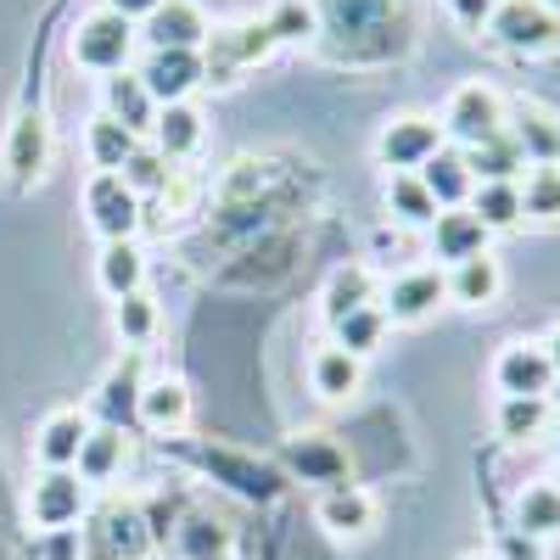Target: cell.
<instances>
[{"mask_svg": "<svg viewBox=\"0 0 560 560\" xmlns=\"http://www.w3.org/2000/svg\"><path fill=\"white\" fill-rule=\"evenodd\" d=\"M179 555L185 560H230V527L213 516H185L179 527Z\"/></svg>", "mask_w": 560, "mask_h": 560, "instance_id": "37", "label": "cell"}, {"mask_svg": "<svg viewBox=\"0 0 560 560\" xmlns=\"http://www.w3.org/2000/svg\"><path fill=\"white\" fill-rule=\"evenodd\" d=\"M331 337H337V348L342 353H353V359H370L382 342H387V314H382V303H370V308H353V314H342L337 325H331Z\"/></svg>", "mask_w": 560, "mask_h": 560, "instance_id": "30", "label": "cell"}, {"mask_svg": "<svg viewBox=\"0 0 560 560\" xmlns=\"http://www.w3.org/2000/svg\"><path fill=\"white\" fill-rule=\"evenodd\" d=\"M264 28H269L275 45H287V39H308L319 23H314V7H308V0H280V7L264 18Z\"/></svg>", "mask_w": 560, "mask_h": 560, "instance_id": "39", "label": "cell"}, {"mask_svg": "<svg viewBox=\"0 0 560 560\" xmlns=\"http://www.w3.org/2000/svg\"><path fill=\"white\" fill-rule=\"evenodd\" d=\"M96 560H147L152 555V527L135 504H113L102 510V527H96Z\"/></svg>", "mask_w": 560, "mask_h": 560, "instance_id": "14", "label": "cell"}, {"mask_svg": "<svg viewBox=\"0 0 560 560\" xmlns=\"http://www.w3.org/2000/svg\"><path fill=\"white\" fill-rule=\"evenodd\" d=\"M549 393H555V404H560V382H555V387H549Z\"/></svg>", "mask_w": 560, "mask_h": 560, "instance_id": "43", "label": "cell"}, {"mask_svg": "<svg viewBox=\"0 0 560 560\" xmlns=\"http://www.w3.org/2000/svg\"><path fill=\"white\" fill-rule=\"evenodd\" d=\"M124 465H129V438H124V427H90L73 471H79L90 488H102V482H113V477L124 471Z\"/></svg>", "mask_w": 560, "mask_h": 560, "instance_id": "23", "label": "cell"}, {"mask_svg": "<svg viewBox=\"0 0 560 560\" xmlns=\"http://www.w3.org/2000/svg\"><path fill=\"white\" fill-rule=\"evenodd\" d=\"M471 560H477V555H471Z\"/></svg>", "mask_w": 560, "mask_h": 560, "instance_id": "45", "label": "cell"}, {"mask_svg": "<svg viewBox=\"0 0 560 560\" xmlns=\"http://www.w3.org/2000/svg\"><path fill=\"white\" fill-rule=\"evenodd\" d=\"M544 353H549V364H555V382H560V319H555V331L544 337Z\"/></svg>", "mask_w": 560, "mask_h": 560, "instance_id": "42", "label": "cell"}, {"mask_svg": "<svg viewBox=\"0 0 560 560\" xmlns=\"http://www.w3.org/2000/svg\"><path fill=\"white\" fill-rule=\"evenodd\" d=\"M516 533L522 538H555L560 533V488L555 482H533L516 499Z\"/></svg>", "mask_w": 560, "mask_h": 560, "instance_id": "33", "label": "cell"}, {"mask_svg": "<svg viewBox=\"0 0 560 560\" xmlns=\"http://www.w3.org/2000/svg\"><path fill=\"white\" fill-rule=\"evenodd\" d=\"M102 7L118 12V18H129V23H147V18L163 7V0H102Z\"/></svg>", "mask_w": 560, "mask_h": 560, "instance_id": "41", "label": "cell"}, {"mask_svg": "<svg viewBox=\"0 0 560 560\" xmlns=\"http://www.w3.org/2000/svg\"><path fill=\"white\" fill-rule=\"evenodd\" d=\"M84 152H90V163H96V174H118L140 152V135L124 129V124H113L107 113H96V118H90V129H84Z\"/></svg>", "mask_w": 560, "mask_h": 560, "instance_id": "25", "label": "cell"}, {"mask_svg": "<svg viewBox=\"0 0 560 560\" xmlns=\"http://www.w3.org/2000/svg\"><path fill=\"white\" fill-rule=\"evenodd\" d=\"M96 280L102 292L118 303L129 292H147V253L135 242H102V258H96Z\"/></svg>", "mask_w": 560, "mask_h": 560, "instance_id": "24", "label": "cell"}, {"mask_svg": "<svg viewBox=\"0 0 560 560\" xmlns=\"http://www.w3.org/2000/svg\"><path fill=\"white\" fill-rule=\"evenodd\" d=\"M443 135H454L459 147H482V140L504 135V102L493 84H459L443 107Z\"/></svg>", "mask_w": 560, "mask_h": 560, "instance_id": "7", "label": "cell"}, {"mask_svg": "<svg viewBox=\"0 0 560 560\" xmlns=\"http://www.w3.org/2000/svg\"><path fill=\"white\" fill-rule=\"evenodd\" d=\"M102 113L113 124L135 129V135H152V124H158V102H152V90L140 84V73H113L102 84Z\"/></svg>", "mask_w": 560, "mask_h": 560, "instance_id": "18", "label": "cell"}, {"mask_svg": "<svg viewBox=\"0 0 560 560\" xmlns=\"http://www.w3.org/2000/svg\"><path fill=\"white\" fill-rule=\"evenodd\" d=\"M493 427H499L504 443H533V438H544V427H549V398H499Z\"/></svg>", "mask_w": 560, "mask_h": 560, "instance_id": "32", "label": "cell"}, {"mask_svg": "<svg viewBox=\"0 0 560 560\" xmlns=\"http://www.w3.org/2000/svg\"><path fill=\"white\" fill-rule=\"evenodd\" d=\"M308 387H314L325 404H348V398L364 387V359L342 353L337 342H331V348H319V353L308 359Z\"/></svg>", "mask_w": 560, "mask_h": 560, "instance_id": "20", "label": "cell"}, {"mask_svg": "<svg viewBox=\"0 0 560 560\" xmlns=\"http://www.w3.org/2000/svg\"><path fill=\"white\" fill-rule=\"evenodd\" d=\"M158 325H163V314H158V303H152L147 292H129V298L113 303V331H118L124 348H135V353L158 337Z\"/></svg>", "mask_w": 560, "mask_h": 560, "instance_id": "36", "label": "cell"}, {"mask_svg": "<svg viewBox=\"0 0 560 560\" xmlns=\"http://www.w3.org/2000/svg\"><path fill=\"white\" fill-rule=\"evenodd\" d=\"M51 118H45L39 107H23L12 124H7V140H0V168H7V185L12 191H34V185L45 179V168H51Z\"/></svg>", "mask_w": 560, "mask_h": 560, "instance_id": "2", "label": "cell"}, {"mask_svg": "<svg viewBox=\"0 0 560 560\" xmlns=\"http://www.w3.org/2000/svg\"><path fill=\"white\" fill-rule=\"evenodd\" d=\"M488 39H499L504 51H549L560 45V18L544 7V0H499L493 18H488Z\"/></svg>", "mask_w": 560, "mask_h": 560, "instance_id": "4", "label": "cell"}, {"mask_svg": "<svg viewBox=\"0 0 560 560\" xmlns=\"http://www.w3.org/2000/svg\"><path fill=\"white\" fill-rule=\"evenodd\" d=\"M465 168H471L477 185H499V179H522L527 174V163H522V152H516L510 135H493V140H482V147H465Z\"/></svg>", "mask_w": 560, "mask_h": 560, "instance_id": "27", "label": "cell"}, {"mask_svg": "<svg viewBox=\"0 0 560 560\" xmlns=\"http://www.w3.org/2000/svg\"><path fill=\"white\" fill-rule=\"evenodd\" d=\"M387 213H393L398 224H409V230H427L443 208L432 202L427 185H420V174H393V179H387Z\"/></svg>", "mask_w": 560, "mask_h": 560, "instance_id": "31", "label": "cell"}, {"mask_svg": "<svg viewBox=\"0 0 560 560\" xmlns=\"http://www.w3.org/2000/svg\"><path fill=\"white\" fill-rule=\"evenodd\" d=\"M471 208L482 224H488V236L493 230H516L522 224V191H516V179H499V185H477L471 191Z\"/></svg>", "mask_w": 560, "mask_h": 560, "instance_id": "35", "label": "cell"}, {"mask_svg": "<svg viewBox=\"0 0 560 560\" xmlns=\"http://www.w3.org/2000/svg\"><path fill=\"white\" fill-rule=\"evenodd\" d=\"M499 292H504V269L493 253H477L448 269V303H459V308H488V303H499Z\"/></svg>", "mask_w": 560, "mask_h": 560, "instance_id": "21", "label": "cell"}, {"mask_svg": "<svg viewBox=\"0 0 560 560\" xmlns=\"http://www.w3.org/2000/svg\"><path fill=\"white\" fill-rule=\"evenodd\" d=\"M208 34H213V23L197 0H163V7L140 23V39H147L152 51H202Z\"/></svg>", "mask_w": 560, "mask_h": 560, "instance_id": "11", "label": "cell"}, {"mask_svg": "<svg viewBox=\"0 0 560 560\" xmlns=\"http://www.w3.org/2000/svg\"><path fill=\"white\" fill-rule=\"evenodd\" d=\"M555 465H560V438H555Z\"/></svg>", "mask_w": 560, "mask_h": 560, "instance_id": "44", "label": "cell"}, {"mask_svg": "<svg viewBox=\"0 0 560 560\" xmlns=\"http://www.w3.org/2000/svg\"><path fill=\"white\" fill-rule=\"evenodd\" d=\"M493 387H499V398H549L555 364H549L544 342H527V337L504 342L493 359Z\"/></svg>", "mask_w": 560, "mask_h": 560, "instance_id": "8", "label": "cell"}, {"mask_svg": "<svg viewBox=\"0 0 560 560\" xmlns=\"http://www.w3.org/2000/svg\"><path fill=\"white\" fill-rule=\"evenodd\" d=\"M420 185L432 191L438 208H465V202H471V191H477L471 168H465V152H448V147H443L427 168H420Z\"/></svg>", "mask_w": 560, "mask_h": 560, "instance_id": "26", "label": "cell"}, {"mask_svg": "<svg viewBox=\"0 0 560 560\" xmlns=\"http://www.w3.org/2000/svg\"><path fill=\"white\" fill-rule=\"evenodd\" d=\"M90 510V482L79 471H39L28 482V527L34 533H68Z\"/></svg>", "mask_w": 560, "mask_h": 560, "instance_id": "3", "label": "cell"}, {"mask_svg": "<svg viewBox=\"0 0 560 560\" xmlns=\"http://www.w3.org/2000/svg\"><path fill=\"white\" fill-rule=\"evenodd\" d=\"M319 527H331L337 538H364L370 527H376V499H370L364 488L342 482L319 499Z\"/></svg>", "mask_w": 560, "mask_h": 560, "instance_id": "22", "label": "cell"}, {"mask_svg": "<svg viewBox=\"0 0 560 560\" xmlns=\"http://www.w3.org/2000/svg\"><path fill=\"white\" fill-rule=\"evenodd\" d=\"M135 45H140V28H135L129 18H118V12L102 7V12L79 18V28L68 34V57H73L84 73L113 79V73H129Z\"/></svg>", "mask_w": 560, "mask_h": 560, "instance_id": "1", "label": "cell"}, {"mask_svg": "<svg viewBox=\"0 0 560 560\" xmlns=\"http://www.w3.org/2000/svg\"><path fill=\"white\" fill-rule=\"evenodd\" d=\"M84 438H90V415L84 409H51V415L39 420V432H34L39 471H73Z\"/></svg>", "mask_w": 560, "mask_h": 560, "instance_id": "12", "label": "cell"}, {"mask_svg": "<svg viewBox=\"0 0 560 560\" xmlns=\"http://www.w3.org/2000/svg\"><path fill=\"white\" fill-rule=\"evenodd\" d=\"M376 303H382L387 325H420L448 303V275L443 269H409V275L387 280V292Z\"/></svg>", "mask_w": 560, "mask_h": 560, "instance_id": "9", "label": "cell"}, {"mask_svg": "<svg viewBox=\"0 0 560 560\" xmlns=\"http://www.w3.org/2000/svg\"><path fill=\"white\" fill-rule=\"evenodd\" d=\"M280 465H287L292 477H303V482H331V488H342V477H348V459H342V448L331 443V438H292L287 448H280Z\"/></svg>", "mask_w": 560, "mask_h": 560, "instance_id": "19", "label": "cell"}, {"mask_svg": "<svg viewBox=\"0 0 560 560\" xmlns=\"http://www.w3.org/2000/svg\"><path fill=\"white\" fill-rule=\"evenodd\" d=\"M438 152H443V124L427 118V113L393 118V124L382 129V140H376V158H382L393 174H420Z\"/></svg>", "mask_w": 560, "mask_h": 560, "instance_id": "6", "label": "cell"}, {"mask_svg": "<svg viewBox=\"0 0 560 560\" xmlns=\"http://www.w3.org/2000/svg\"><path fill=\"white\" fill-rule=\"evenodd\" d=\"M84 219L102 242H135L140 230V197L124 185V174H90L84 179Z\"/></svg>", "mask_w": 560, "mask_h": 560, "instance_id": "5", "label": "cell"}, {"mask_svg": "<svg viewBox=\"0 0 560 560\" xmlns=\"http://www.w3.org/2000/svg\"><path fill=\"white\" fill-rule=\"evenodd\" d=\"M118 174H124V185H129V191H135L140 202H147V197H158L163 185H168L174 163H168V158H158L152 147H140V152H135V158H129V163H124Z\"/></svg>", "mask_w": 560, "mask_h": 560, "instance_id": "38", "label": "cell"}, {"mask_svg": "<svg viewBox=\"0 0 560 560\" xmlns=\"http://www.w3.org/2000/svg\"><path fill=\"white\" fill-rule=\"evenodd\" d=\"M376 303V275H370L364 264H342L331 280H325V319H342V314H353V308H370Z\"/></svg>", "mask_w": 560, "mask_h": 560, "instance_id": "28", "label": "cell"}, {"mask_svg": "<svg viewBox=\"0 0 560 560\" xmlns=\"http://www.w3.org/2000/svg\"><path fill=\"white\" fill-rule=\"evenodd\" d=\"M202 135H208V118H202V107H197V102L158 107V124H152V152H158V158H168V163H185V158H197Z\"/></svg>", "mask_w": 560, "mask_h": 560, "instance_id": "16", "label": "cell"}, {"mask_svg": "<svg viewBox=\"0 0 560 560\" xmlns=\"http://www.w3.org/2000/svg\"><path fill=\"white\" fill-rule=\"evenodd\" d=\"M516 191H522V219L555 224L560 219V163H533L527 179H516Z\"/></svg>", "mask_w": 560, "mask_h": 560, "instance_id": "34", "label": "cell"}, {"mask_svg": "<svg viewBox=\"0 0 560 560\" xmlns=\"http://www.w3.org/2000/svg\"><path fill=\"white\" fill-rule=\"evenodd\" d=\"M504 135L516 140V152H522L527 168L533 163H560V118L555 113L522 102L516 113H504Z\"/></svg>", "mask_w": 560, "mask_h": 560, "instance_id": "17", "label": "cell"}, {"mask_svg": "<svg viewBox=\"0 0 560 560\" xmlns=\"http://www.w3.org/2000/svg\"><path fill=\"white\" fill-rule=\"evenodd\" d=\"M443 7L465 23V28H488V18H493V7L499 0H443Z\"/></svg>", "mask_w": 560, "mask_h": 560, "instance_id": "40", "label": "cell"}, {"mask_svg": "<svg viewBox=\"0 0 560 560\" xmlns=\"http://www.w3.org/2000/svg\"><path fill=\"white\" fill-rule=\"evenodd\" d=\"M140 353H129L113 376L102 382V393H96V409H102V427H124V420L135 415V404H140Z\"/></svg>", "mask_w": 560, "mask_h": 560, "instance_id": "29", "label": "cell"}, {"mask_svg": "<svg viewBox=\"0 0 560 560\" xmlns=\"http://www.w3.org/2000/svg\"><path fill=\"white\" fill-rule=\"evenodd\" d=\"M140 84L152 90L158 107L191 102L208 84V62H202V51H152L147 62H140Z\"/></svg>", "mask_w": 560, "mask_h": 560, "instance_id": "10", "label": "cell"}, {"mask_svg": "<svg viewBox=\"0 0 560 560\" xmlns=\"http://www.w3.org/2000/svg\"><path fill=\"white\" fill-rule=\"evenodd\" d=\"M432 258L438 264H465V258H477V253H488V224L471 213V208H443L432 224Z\"/></svg>", "mask_w": 560, "mask_h": 560, "instance_id": "15", "label": "cell"}, {"mask_svg": "<svg viewBox=\"0 0 560 560\" xmlns=\"http://www.w3.org/2000/svg\"><path fill=\"white\" fill-rule=\"evenodd\" d=\"M135 420L147 432H158V438L185 432V427H191V387H185L179 376L147 382V387H140V404H135Z\"/></svg>", "mask_w": 560, "mask_h": 560, "instance_id": "13", "label": "cell"}]
</instances>
